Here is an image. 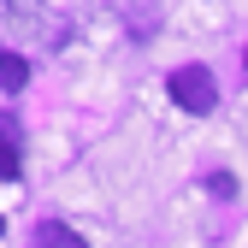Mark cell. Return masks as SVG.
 Masks as SVG:
<instances>
[{
  "instance_id": "5b68a950",
  "label": "cell",
  "mask_w": 248,
  "mask_h": 248,
  "mask_svg": "<svg viewBox=\"0 0 248 248\" xmlns=\"http://www.w3.org/2000/svg\"><path fill=\"white\" fill-rule=\"evenodd\" d=\"M0 89H6V95H18V89H30V59L24 53H0Z\"/></svg>"
},
{
  "instance_id": "3957f363",
  "label": "cell",
  "mask_w": 248,
  "mask_h": 248,
  "mask_svg": "<svg viewBox=\"0 0 248 248\" xmlns=\"http://www.w3.org/2000/svg\"><path fill=\"white\" fill-rule=\"evenodd\" d=\"M18 171H24V124L0 112V183H12Z\"/></svg>"
},
{
  "instance_id": "8992f818",
  "label": "cell",
  "mask_w": 248,
  "mask_h": 248,
  "mask_svg": "<svg viewBox=\"0 0 248 248\" xmlns=\"http://www.w3.org/2000/svg\"><path fill=\"white\" fill-rule=\"evenodd\" d=\"M207 189H213V195H225V201H231V195H236V177H231V171H213V177H207Z\"/></svg>"
},
{
  "instance_id": "277c9868",
  "label": "cell",
  "mask_w": 248,
  "mask_h": 248,
  "mask_svg": "<svg viewBox=\"0 0 248 248\" xmlns=\"http://www.w3.org/2000/svg\"><path fill=\"white\" fill-rule=\"evenodd\" d=\"M30 248H89L83 231H71L65 219H42L36 231H30Z\"/></svg>"
},
{
  "instance_id": "7a4b0ae2",
  "label": "cell",
  "mask_w": 248,
  "mask_h": 248,
  "mask_svg": "<svg viewBox=\"0 0 248 248\" xmlns=\"http://www.w3.org/2000/svg\"><path fill=\"white\" fill-rule=\"evenodd\" d=\"M0 12H6L12 30H24V36H47V42H59V18H53L47 6H36V0H0Z\"/></svg>"
},
{
  "instance_id": "6da1fadb",
  "label": "cell",
  "mask_w": 248,
  "mask_h": 248,
  "mask_svg": "<svg viewBox=\"0 0 248 248\" xmlns=\"http://www.w3.org/2000/svg\"><path fill=\"white\" fill-rule=\"evenodd\" d=\"M171 101L183 107V112H213L219 107V83H213V71L207 65H183V71H171Z\"/></svg>"
}]
</instances>
